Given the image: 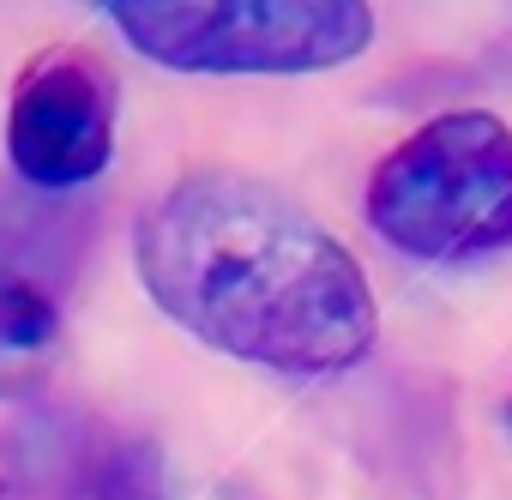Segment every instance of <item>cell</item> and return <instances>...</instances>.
Segmentation results:
<instances>
[{
    "instance_id": "cell-1",
    "label": "cell",
    "mask_w": 512,
    "mask_h": 500,
    "mask_svg": "<svg viewBox=\"0 0 512 500\" xmlns=\"http://www.w3.org/2000/svg\"><path fill=\"white\" fill-rule=\"evenodd\" d=\"M133 272L187 338L290 380L344 374L380 338L362 260L253 175L205 169L163 187L133 223Z\"/></svg>"
},
{
    "instance_id": "cell-2",
    "label": "cell",
    "mask_w": 512,
    "mask_h": 500,
    "mask_svg": "<svg viewBox=\"0 0 512 500\" xmlns=\"http://www.w3.org/2000/svg\"><path fill=\"white\" fill-rule=\"evenodd\" d=\"M368 229L422 266H470L512 247V127L452 109L398 139L362 193Z\"/></svg>"
},
{
    "instance_id": "cell-3",
    "label": "cell",
    "mask_w": 512,
    "mask_h": 500,
    "mask_svg": "<svg viewBox=\"0 0 512 500\" xmlns=\"http://www.w3.org/2000/svg\"><path fill=\"white\" fill-rule=\"evenodd\" d=\"M133 55L205 79L332 73L374 43L368 0H103Z\"/></svg>"
},
{
    "instance_id": "cell-4",
    "label": "cell",
    "mask_w": 512,
    "mask_h": 500,
    "mask_svg": "<svg viewBox=\"0 0 512 500\" xmlns=\"http://www.w3.org/2000/svg\"><path fill=\"white\" fill-rule=\"evenodd\" d=\"M7 157L19 181L73 193L115 163V73L91 49H43L7 103Z\"/></svg>"
},
{
    "instance_id": "cell-5",
    "label": "cell",
    "mask_w": 512,
    "mask_h": 500,
    "mask_svg": "<svg viewBox=\"0 0 512 500\" xmlns=\"http://www.w3.org/2000/svg\"><path fill=\"white\" fill-rule=\"evenodd\" d=\"M61 344V308L19 272H0V398L43 386Z\"/></svg>"
},
{
    "instance_id": "cell-6",
    "label": "cell",
    "mask_w": 512,
    "mask_h": 500,
    "mask_svg": "<svg viewBox=\"0 0 512 500\" xmlns=\"http://www.w3.org/2000/svg\"><path fill=\"white\" fill-rule=\"evenodd\" d=\"M506 422H512V404H506Z\"/></svg>"
}]
</instances>
